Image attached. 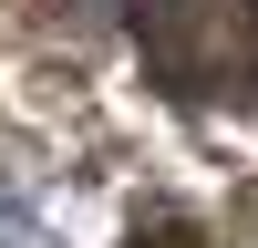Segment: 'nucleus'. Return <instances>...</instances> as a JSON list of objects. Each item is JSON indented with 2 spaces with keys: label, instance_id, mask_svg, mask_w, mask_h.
Instances as JSON below:
<instances>
[{
  "label": "nucleus",
  "instance_id": "obj_2",
  "mask_svg": "<svg viewBox=\"0 0 258 248\" xmlns=\"http://www.w3.org/2000/svg\"><path fill=\"white\" fill-rule=\"evenodd\" d=\"M238 248H258V186L238 197Z\"/></svg>",
  "mask_w": 258,
  "mask_h": 248
},
{
  "label": "nucleus",
  "instance_id": "obj_1",
  "mask_svg": "<svg viewBox=\"0 0 258 248\" xmlns=\"http://www.w3.org/2000/svg\"><path fill=\"white\" fill-rule=\"evenodd\" d=\"M135 52L165 93H258V0H135Z\"/></svg>",
  "mask_w": 258,
  "mask_h": 248
}]
</instances>
